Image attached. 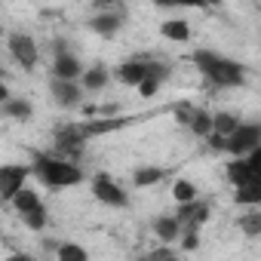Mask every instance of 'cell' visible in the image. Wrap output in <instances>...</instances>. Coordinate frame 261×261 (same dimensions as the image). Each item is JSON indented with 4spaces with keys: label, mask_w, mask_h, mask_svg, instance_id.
<instances>
[{
    "label": "cell",
    "mask_w": 261,
    "mask_h": 261,
    "mask_svg": "<svg viewBox=\"0 0 261 261\" xmlns=\"http://www.w3.org/2000/svg\"><path fill=\"white\" fill-rule=\"evenodd\" d=\"M31 172L49 191H65V188H77L80 181H86V172L74 160H65L59 154H43V151L31 154Z\"/></svg>",
    "instance_id": "1"
},
{
    "label": "cell",
    "mask_w": 261,
    "mask_h": 261,
    "mask_svg": "<svg viewBox=\"0 0 261 261\" xmlns=\"http://www.w3.org/2000/svg\"><path fill=\"white\" fill-rule=\"evenodd\" d=\"M191 62L197 65V71L212 83V86H243L246 83V65L212 53V49H194Z\"/></svg>",
    "instance_id": "2"
},
{
    "label": "cell",
    "mask_w": 261,
    "mask_h": 261,
    "mask_svg": "<svg viewBox=\"0 0 261 261\" xmlns=\"http://www.w3.org/2000/svg\"><path fill=\"white\" fill-rule=\"evenodd\" d=\"M86 133H83V126L80 123H65V126H56L53 129V154L65 157V160H80L83 151H86Z\"/></svg>",
    "instance_id": "3"
},
{
    "label": "cell",
    "mask_w": 261,
    "mask_h": 261,
    "mask_svg": "<svg viewBox=\"0 0 261 261\" xmlns=\"http://www.w3.org/2000/svg\"><path fill=\"white\" fill-rule=\"evenodd\" d=\"M89 188H92V197H95L101 206H111V209H126V206H129L126 188H120V181H114L108 172H95L92 181H89Z\"/></svg>",
    "instance_id": "4"
},
{
    "label": "cell",
    "mask_w": 261,
    "mask_h": 261,
    "mask_svg": "<svg viewBox=\"0 0 261 261\" xmlns=\"http://www.w3.org/2000/svg\"><path fill=\"white\" fill-rule=\"evenodd\" d=\"M261 145V126L258 123H237V129L230 136H224V154H230V157H243L246 151H252V148H258Z\"/></svg>",
    "instance_id": "5"
},
{
    "label": "cell",
    "mask_w": 261,
    "mask_h": 261,
    "mask_svg": "<svg viewBox=\"0 0 261 261\" xmlns=\"http://www.w3.org/2000/svg\"><path fill=\"white\" fill-rule=\"evenodd\" d=\"M10 56L16 59V65L22 68V71H34L37 68V59H40V49H37V40L31 37V34H22V31H13L10 34Z\"/></svg>",
    "instance_id": "6"
},
{
    "label": "cell",
    "mask_w": 261,
    "mask_h": 261,
    "mask_svg": "<svg viewBox=\"0 0 261 261\" xmlns=\"http://www.w3.org/2000/svg\"><path fill=\"white\" fill-rule=\"evenodd\" d=\"M28 175H31V166L25 163H0V203H10L13 194L28 185Z\"/></svg>",
    "instance_id": "7"
},
{
    "label": "cell",
    "mask_w": 261,
    "mask_h": 261,
    "mask_svg": "<svg viewBox=\"0 0 261 261\" xmlns=\"http://www.w3.org/2000/svg\"><path fill=\"white\" fill-rule=\"evenodd\" d=\"M83 86H77V80H62V77H53V83H49V95H53V101L59 105V108H65V111H71V108H77L80 101H83Z\"/></svg>",
    "instance_id": "8"
},
{
    "label": "cell",
    "mask_w": 261,
    "mask_h": 261,
    "mask_svg": "<svg viewBox=\"0 0 261 261\" xmlns=\"http://www.w3.org/2000/svg\"><path fill=\"white\" fill-rule=\"evenodd\" d=\"M169 74H172V68L169 65H163V62H148V74L142 77V83L136 86L139 89V95L142 98H154L157 95V89L163 86V80H169Z\"/></svg>",
    "instance_id": "9"
},
{
    "label": "cell",
    "mask_w": 261,
    "mask_h": 261,
    "mask_svg": "<svg viewBox=\"0 0 261 261\" xmlns=\"http://www.w3.org/2000/svg\"><path fill=\"white\" fill-rule=\"evenodd\" d=\"M80 74H83V65H80V59H77L71 49L53 56V77H62V80H80Z\"/></svg>",
    "instance_id": "10"
},
{
    "label": "cell",
    "mask_w": 261,
    "mask_h": 261,
    "mask_svg": "<svg viewBox=\"0 0 261 261\" xmlns=\"http://www.w3.org/2000/svg\"><path fill=\"white\" fill-rule=\"evenodd\" d=\"M148 62H151V59H126V62L117 68V80H120L123 86H139L142 77L148 74Z\"/></svg>",
    "instance_id": "11"
},
{
    "label": "cell",
    "mask_w": 261,
    "mask_h": 261,
    "mask_svg": "<svg viewBox=\"0 0 261 261\" xmlns=\"http://www.w3.org/2000/svg\"><path fill=\"white\" fill-rule=\"evenodd\" d=\"M224 178H227V185H230V188H240V185H246V181H258L261 175L249 169L246 157H233V160L224 166Z\"/></svg>",
    "instance_id": "12"
},
{
    "label": "cell",
    "mask_w": 261,
    "mask_h": 261,
    "mask_svg": "<svg viewBox=\"0 0 261 261\" xmlns=\"http://www.w3.org/2000/svg\"><path fill=\"white\" fill-rule=\"evenodd\" d=\"M129 120L126 117H101V120H83V133L86 139H98V136H108V133H117V129H123Z\"/></svg>",
    "instance_id": "13"
},
{
    "label": "cell",
    "mask_w": 261,
    "mask_h": 261,
    "mask_svg": "<svg viewBox=\"0 0 261 261\" xmlns=\"http://www.w3.org/2000/svg\"><path fill=\"white\" fill-rule=\"evenodd\" d=\"M120 28H123V16H117V13H98L89 19V31L98 37H114Z\"/></svg>",
    "instance_id": "14"
},
{
    "label": "cell",
    "mask_w": 261,
    "mask_h": 261,
    "mask_svg": "<svg viewBox=\"0 0 261 261\" xmlns=\"http://www.w3.org/2000/svg\"><path fill=\"white\" fill-rule=\"evenodd\" d=\"M151 230H154V237L160 243H175L178 240V230H181V221L175 215H157L151 221Z\"/></svg>",
    "instance_id": "15"
},
{
    "label": "cell",
    "mask_w": 261,
    "mask_h": 261,
    "mask_svg": "<svg viewBox=\"0 0 261 261\" xmlns=\"http://www.w3.org/2000/svg\"><path fill=\"white\" fill-rule=\"evenodd\" d=\"M166 175H169L166 166H139V169L133 172V185H136V188H154V185H160Z\"/></svg>",
    "instance_id": "16"
},
{
    "label": "cell",
    "mask_w": 261,
    "mask_h": 261,
    "mask_svg": "<svg viewBox=\"0 0 261 261\" xmlns=\"http://www.w3.org/2000/svg\"><path fill=\"white\" fill-rule=\"evenodd\" d=\"M0 111H4V117H10V120H19V123H25V120H31V114H34V105L28 101V98H7L4 105H0Z\"/></svg>",
    "instance_id": "17"
},
{
    "label": "cell",
    "mask_w": 261,
    "mask_h": 261,
    "mask_svg": "<svg viewBox=\"0 0 261 261\" xmlns=\"http://www.w3.org/2000/svg\"><path fill=\"white\" fill-rule=\"evenodd\" d=\"M160 34H163L166 40H172V43H188V40H191V25H188L185 19H166V22L160 25Z\"/></svg>",
    "instance_id": "18"
},
{
    "label": "cell",
    "mask_w": 261,
    "mask_h": 261,
    "mask_svg": "<svg viewBox=\"0 0 261 261\" xmlns=\"http://www.w3.org/2000/svg\"><path fill=\"white\" fill-rule=\"evenodd\" d=\"M233 203L237 206H261V178L258 181H246L233 191Z\"/></svg>",
    "instance_id": "19"
},
{
    "label": "cell",
    "mask_w": 261,
    "mask_h": 261,
    "mask_svg": "<svg viewBox=\"0 0 261 261\" xmlns=\"http://www.w3.org/2000/svg\"><path fill=\"white\" fill-rule=\"evenodd\" d=\"M80 80H83V89L95 92V89H105V86H108L111 71H108L105 65H92V68H86V71L80 74Z\"/></svg>",
    "instance_id": "20"
},
{
    "label": "cell",
    "mask_w": 261,
    "mask_h": 261,
    "mask_svg": "<svg viewBox=\"0 0 261 261\" xmlns=\"http://www.w3.org/2000/svg\"><path fill=\"white\" fill-rule=\"evenodd\" d=\"M37 203H40V194H37L34 188H28V185H22V188L13 194V200H10V206H13L19 215H22V212H28V209H34Z\"/></svg>",
    "instance_id": "21"
},
{
    "label": "cell",
    "mask_w": 261,
    "mask_h": 261,
    "mask_svg": "<svg viewBox=\"0 0 261 261\" xmlns=\"http://www.w3.org/2000/svg\"><path fill=\"white\" fill-rule=\"evenodd\" d=\"M188 129L194 136H206V133H212V111H206V108H194V114H191V120H188Z\"/></svg>",
    "instance_id": "22"
},
{
    "label": "cell",
    "mask_w": 261,
    "mask_h": 261,
    "mask_svg": "<svg viewBox=\"0 0 261 261\" xmlns=\"http://www.w3.org/2000/svg\"><path fill=\"white\" fill-rule=\"evenodd\" d=\"M22 221H25V227H28V230L40 233V230L46 227V221H49V215H46V206H43V203H37L34 209L22 212Z\"/></svg>",
    "instance_id": "23"
},
{
    "label": "cell",
    "mask_w": 261,
    "mask_h": 261,
    "mask_svg": "<svg viewBox=\"0 0 261 261\" xmlns=\"http://www.w3.org/2000/svg\"><path fill=\"white\" fill-rule=\"evenodd\" d=\"M237 123H240V117L233 111H218V114H212V133L230 136L233 129H237Z\"/></svg>",
    "instance_id": "24"
},
{
    "label": "cell",
    "mask_w": 261,
    "mask_h": 261,
    "mask_svg": "<svg viewBox=\"0 0 261 261\" xmlns=\"http://www.w3.org/2000/svg\"><path fill=\"white\" fill-rule=\"evenodd\" d=\"M258 206H252V212L240 215L237 218V227L246 233V237H261V212H255Z\"/></svg>",
    "instance_id": "25"
},
{
    "label": "cell",
    "mask_w": 261,
    "mask_h": 261,
    "mask_svg": "<svg viewBox=\"0 0 261 261\" xmlns=\"http://www.w3.org/2000/svg\"><path fill=\"white\" fill-rule=\"evenodd\" d=\"M56 258L59 261H89V252L77 243H62V246H56Z\"/></svg>",
    "instance_id": "26"
},
{
    "label": "cell",
    "mask_w": 261,
    "mask_h": 261,
    "mask_svg": "<svg viewBox=\"0 0 261 261\" xmlns=\"http://www.w3.org/2000/svg\"><path fill=\"white\" fill-rule=\"evenodd\" d=\"M172 197H175V203H188V200L197 197V185H194L191 178H178V181L172 185Z\"/></svg>",
    "instance_id": "27"
},
{
    "label": "cell",
    "mask_w": 261,
    "mask_h": 261,
    "mask_svg": "<svg viewBox=\"0 0 261 261\" xmlns=\"http://www.w3.org/2000/svg\"><path fill=\"white\" fill-rule=\"evenodd\" d=\"M203 139H206V148H209L212 154H224V136H221V133H206Z\"/></svg>",
    "instance_id": "28"
},
{
    "label": "cell",
    "mask_w": 261,
    "mask_h": 261,
    "mask_svg": "<svg viewBox=\"0 0 261 261\" xmlns=\"http://www.w3.org/2000/svg\"><path fill=\"white\" fill-rule=\"evenodd\" d=\"M191 114H194V108H191V105H178V108H175V120H178L181 126H188Z\"/></svg>",
    "instance_id": "29"
},
{
    "label": "cell",
    "mask_w": 261,
    "mask_h": 261,
    "mask_svg": "<svg viewBox=\"0 0 261 261\" xmlns=\"http://www.w3.org/2000/svg\"><path fill=\"white\" fill-rule=\"evenodd\" d=\"M148 258H151V261H160V258H175V252H172V249H169V246L163 243V246H160V249H154V252H151Z\"/></svg>",
    "instance_id": "30"
},
{
    "label": "cell",
    "mask_w": 261,
    "mask_h": 261,
    "mask_svg": "<svg viewBox=\"0 0 261 261\" xmlns=\"http://www.w3.org/2000/svg\"><path fill=\"white\" fill-rule=\"evenodd\" d=\"M178 7H188V10H206V0H175Z\"/></svg>",
    "instance_id": "31"
},
{
    "label": "cell",
    "mask_w": 261,
    "mask_h": 261,
    "mask_svg": "<svg viewBox=\"0 0 261 261\" xmlns=\"http://www.w3.org/2000/svg\"><path fill=\"white\" fill-rule=\"evenodd\" d=\"M59 53H68V43L62 37H56V43H53V56H59Z\"/></svg>",
    "instance_id": "32"
},
{
    "label": "cell",
    "mask_w": 261,
    "mask_h": 261,
    "mask_svg": "<svg viewBox=\"0 0 261 261\" xmlns=\"http://www.w3.org/2000/svg\"><path fill=\"white\" fill-rule=\"evenodd\" d=\"M7 98H10V89H7V83H4V80H0V105H4Z\"/></svg>",
    "instance_id": "33"
},
{
    "label": "cell",
    "mask_w": 261,
    "mask_h": 261,
    "mask_svg": "<svg viewBox=\"0 0 261 261\" xmlns=\"http://www.w3.org/2000/svg\"><path fill=\"white\" fill-rule=\"evenodd\" d=\"M154 4H157V7H163V10H172V7H178L175 0H154Z\"/></svg>",
    "instance_id": "34"
},
{
    "label": "cell",
    "mask_w": 261,
    "mask_h": 261,
    "mask_svg": "<svg viewBox=\"0 0 261 261\" xmlns=\"http://www.w3.org/2000/svg\"><path fill=\"white\" fill-rule=\"evenodd\" d=\"M95 4H101V7H114V4H123V0H95Z\"/></svg>",
    "instance_id": "35"
},
{
    "label": "cell",
    "mask_w": 261,
    "mask_h": 261,
    "mask_svg": "<svg viewBox=\"0 0 261 261\" xmlns=\"http://www.w3.org/2000/svg\"><path fill=\"white\" fill-rule=\"evenodd\" d=\"M221 4V0H206V7H218Z\"/></svg>",
    "instance_id": "36"
},
{
    "label": "cell",
    "mask_w": 261,
    "mask_h": 261,
    "mask_svg": "<svg viewBox=\"0 0 261 261\" xmlns=\"http://www.w3.org/2000/svg\"><path fill=\"white\" fill-rule=\"evenodd\" d=\"M0 37H4V28H0Z\"/></svg>",
    "instance_id": "37"
},
{
    "label": "cell",
    "mask_w": 261,
    "mask_h": 261,
    "mask_svg": "<svg viewBox=\"0 0 261 261\" xmlns=\"http://www.w3.org/2000/svg\"><path fill=\"white\" fill-rule=\"evenodd\" d=\"M0 77H4V68H0Z\"/></svg>",
    "instance_id": "38"
},
{
    "label": "cell",
    "mask_w": 261,
    "mask_h": 261,
    "mask_svg": "<svg viewBox=\"0 0 261 261\" xmlns=\"http://www.w3.org/2000/svg\"><path fill=\"white\" fill-rule=\"evenodd\" d=\"M0 237H4V230H0Z\"/></svg>",
    "instance_id": "39"
}]
</instances>
